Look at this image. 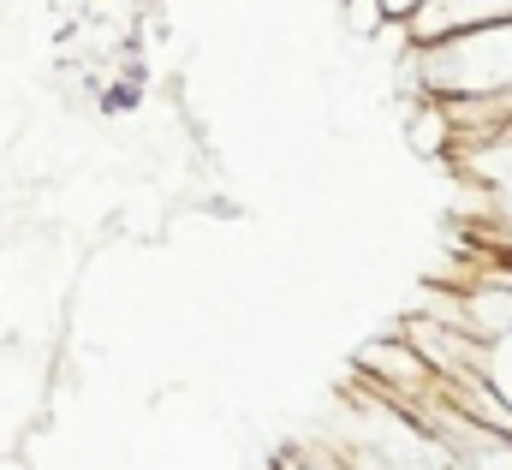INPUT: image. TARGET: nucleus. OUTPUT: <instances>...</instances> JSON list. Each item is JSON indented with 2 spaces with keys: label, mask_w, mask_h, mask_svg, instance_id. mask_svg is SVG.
I'll return each instance as SVG.
<instances>
[{
  "label": "nucleus",
  "mask_w": 512,
  "mask_h": 470,
  "mask_svg": "<svg viewBox=\"0 0 512 470\" xmlns=\"http://www.w3.org/2000/svg\"><path fill=\"white\" fill-rule=\"evenodd\" d=\"M512 18V0H429L405 36L417 48H435V42H453V36H471V30H489V24H507Z\"/></svg>",
  "instance_id": "nucleus-1"
},
{
  "label": "nucleus",
  "mask_w": 512,
  "mask_h": 470,
  "mask_svg": "<svg viewBox=\"0 0 512 470\" xmlns=\"http://www.w3.org/2000/svg\"><path fill=\"white\" fill-rule=\"evenodd\" d=\"M364 369H387V375H411V381H423L429 375V363L411 352V346H376V352H364Z\"/></svg>",
  "instance_id": "nucleus-2"
},
{
  "label": "nucleus",
  "mask_w": 512,
  "mask_h": 470,
  "mask_svg": "<svg viewBox=\"0 0 512 470\" xmlns=\"http://www.w3.org/2000/svg\"><path fill=\"white\" fill-rule=\"evenodd\" d=\"M102 108H108V114H126V108H137V84H114V90L102 96Z\"/></svg>",
  "instance_id": "nucleus-3"
},
{
  "label": "nucleus",
  "mask_w": 512,
  "mask_h": 470,
  "mask_svg": "<svg viewBox=\"0 0 512 470\" xmlns=\"http://www.w3.org/2000/svg\"><path fill=\"white\" fill-rule=\"evenodd\" d=\"M423 6H429V0H382V12H387V18H399V30H405Z\"/></svg>",
  "instance_id": "nucleus-4"
}]
</instances>
